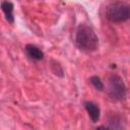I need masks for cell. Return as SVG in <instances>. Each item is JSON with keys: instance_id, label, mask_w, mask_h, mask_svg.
Returning <instances> with one entry per match:
<instances>
[{"instance_id": "6da1fadb", "label": "cell", "mask_w": 130, "mask_h": 130, "mask_svg": "<svg viewBox=\"0 0 130 130\" xmlns=\"http://www.w3.org/2000/svg\"><path fill=\"white\" fill-rule=\"evenodd\" d=\"M75 45L79 50L91 53L98 49L99 39L90 26L86 24H79L75 31Z\"/></svg>"}, {"instance_id": "7a4b0ae2", "label": "cell", "mask_w": 130, "mask_h": 130, "mask_svg": "<svg viewBox=\"0 0 130 130\" xmlns=\"http://www.w3.org/2000/svg\"><path fill=\"white\" fill-rule=\"evenodd\" d=\"M106 16L111 22L126 21L130 19V5L124 2H114L108 6Z\"/></svg>"}, {"instance_id": "3957f363", "label": "cell", "mask_w": 130, "mask_h": 130, "mask_svg": "<svg viewBox=\"0 0 130 130\" xmlns=\"http://www.w3.org/2000/svg\"><path fill=\"white\" fill-rule=\"evenodd\" d=\"M108 92L113 100H123L126 96V86L119 75L113 74L109 77Z\"/></svg>"}, {"instance_id": "277c9868", "label": "cell", "mask_w": 130, "mask_h": 130, "mask_svg": "<svg viewBox=\"0 0 130 130\" xmlns=\"http://www.w3.org/2000/svg\"><path fill=\"white\" fill-rule=\"evenodd\" d=\"M84 107H85V110H86L90 120L93 123L98 122L100 119V115H101V111H100L99 106L92 102H86L84 104Z\"/></svg>"}, {"instance_id": "5b68a950", "label": "cell", "mask_w": 130, "mask_h": 130, "mask_svg": "<svg viewBox=\"0 0 130 130\" xmlns=\"http://www.w3.org/2000/svg\"><path fill=\"white\" fill-rule=\"evenodd\" d=\"M25 52L28 55L29 58H31L32 60H42L44 58V53L41 49H39L38 47L34 46V45H26L25 46Z\"/></svg>"}, {"instance_id": "8992f818", "label": "cell", "mask_w": 130, "mask_h": 130, "mask_svg": "<svg viewBox=\"0 0 130 130\" xmlns=\"http://www.w3.org/2000/svg\"><path fill=\"white\" fill-rule=\"evenodd\" d=\"M1 8H2V11L5 14L6 20L10 23H13L14 22V16H13L14 6H13V3L10 2V1H3L2 4H1Z\"/></svg>"}, {"instance_id": "52a82bcc", "label": "cell", "mask_w": 130, "mask_h": 130, "mask_svg": "<svg viewBox=\"0 0 130 130\" xmlns=\"http://www.w3.org/2000/svg\"><path fill=\"white\" fill-rule=\"evenodd\" d=\"M89 81L94 86L95 89H98V90H103L104 89V83L102 82V80H101V78L99 76H95V75L91 76L89 78Z\"/></svg>"}]
</instances>
